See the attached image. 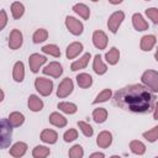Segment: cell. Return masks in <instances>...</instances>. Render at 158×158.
<instances>
[{
	"label": "cell",
	"instance_id": "20",
	"mask_svg": "<svg viewBox=\"0 0 158 158\" xmlns=\"http://www.w3.org/2000/svg\"><path fill=\"white\" fill-rule=\"evenodd\" d=\"M90 58H91V54H90L89 52L85 53V54H83V57H80L78 60H75V62L72 63V65H70V70L77 72V70H79V69H84V68L88 65Z\"/></svg>",
	"mask_w": 158,
	"mask_h": 158
},
{
	"label": "cell",
	"instance_id": "38",
	"mask_svg": "<svg viewBox=\"0 0 158 158\" xmlns=\"http://www.w3.org/2000/svg\"><path fill=\"white\" fill-rule=\"evenodd\" d=\"M63 138H64L65 142H73L74 139L78 138V131H77L75 128H69L68 131L64 132Z\"/></svg>",
	"mask_w": 158,
	"mask_h": 158
},
{
	"label": "cell",
	"instance_id": "24",
	"mask_svg": "<svg viewBox=\"0 0 158 158\" xmlns=\"http://www.w3.org/2000/svg\"><path fill=\"white\" fill-rule=\"evenodd\" d=\"M77 83L81 89H88L93 85V78L88 73H80L77 75Z\"/></svg>",
	"mask_w": 158,
	"mask_h": 158
},
{
	"label": "cell",
	"instance_id": "40",
	"mask_svg": "<svg viewBox=\"0 0 158 158\" xmlns=\"http://www.w3.org/2000/svg\"><path fill=\"white\" fill-rule=\"evenodd\" d=\"M6 22H7V15H6V11L4 9L0 10V30H4V27L6 26Z\"/></svg>",
	"mask_w": 158,
	"mask_h": 158
},
{
	"label": "cell",
	"instance_id": "14",
	"mask_svg": "<svg viewBox=\"0 0 158 158\" xmlns=\"http://www.w3.org/2000/svg\"><path fill=\"white\" fill-rule=\"evenodd\" d=\"M132 25L136 31H146L148 30V22L143 19V16L139 12L133 14L132 16Z\"/></svg>",
	"mask_w": 158,
	"mask_h": 158
},
{
	"label": "cell",
	"instance_id": "43",
	"mask_svg": "<svg viewBox=\"0 0 158 158\" xmlns=\"http://www.w3.org/2000/svg\"><path fill=\"white\" fill-rule=\"evenodd\" d=\"M154 58H156V60L158 62V47H157V49H156V53H154Z\"/></svg>",
	"mask_w": 158,
	"mask_h": 158
},
{
	"label": "cell",
	"instance_id": "8",
	"mask_svg": "<svg viewBox=\"0 0 158 158\" xmlns=\"http://www.w3.org/2000/svg\"><path fill=\"white\" fill-rule=\"evenodd\" d=\"M47 62V57L40 54V53H33L28 58V64H30V69L32 73H37L40 70V68Z\"/></svg>",
	"mask_w": 158,
	"mask_h": 158
},
{
	"label": "cell",
	"instance_id": "1",
	"mask_svg": "<svg viewBox=\"0 0 158 158\" xmlns=\"http://www.w3.org/2000/svg\"><path fill=\"white\" fill-rule=\"evenodd\" d=\"M114 101L125 111L149 114L154 110L156 95L142 84H131L118 89L114 95Z\"/></svg>",
	"mask_w": 158,
	"mask_h": 158
},
{
	"label": "cell",
	"instance_id": "21",
	"mask_svg": "<svg viewBox=\"0 0 158 158\" xmlns=\"http://www.w3.org/2000/svg\"><path fill=\"white\" fill-rule=\"evenodd\" d=\"M93 69L94 72L98 74V75H104L106 72H107V67L105 65V63L102 62V58L100 54H96L94 57V60H93Z\"/></svg>",
	"mask_w": 158,
	"mask_h": 158
},
{
	"label": "cell",
	"instance_id": "28",
	"mask_svg": "<svg viewBox=\"0 0 158 158\" xmlns=\"http://www.w3.org/2000/svg\"><path fill=\"white\" fill-rule=\"evenodd\" d=\"M93 118L96 123H102L107 118V110L105 107H98L93 111Z\"/></svg>",
	"mask_w": 158,
	"mask_h": 158
},
{
	"label": "cell",
	"instance_id": "32",
	"mask_svg": "<svg viewBox=\"0 0 158 158\" xmlns=\"http://www.w3.org/2000/svg\"><path fill=\"white\" fill-rule=\"evenodd\" d=\"M47 38H48V31L46 28H38V30H36L35 33H33V36H32L33 43H42Z\"/></svg>",
	"mask_w": 158,
	"mask_h": 158
},
{
	"label": "cell",
	"instance_id": "45",
	"mask_svg": "<svg viewBox=\"0 0 158 158\" xmlns=\"http://www.w3.org/2000/svg\"><path fill=\"white\" fill-rule=\"evenodd\" d=\"M156 158H158V157H156Z\"/></svg>",
	"mask_w": 158,
	"mask_h": 158
},
{
	"label": "cell",
	"instance_id": "39",
	"mask_svg": "<svg viewBox=\"0 0 158 158\" xmlns=\"http://www.w3.org/2000/svg\"><path fill=\"white\" fill-rule=\"evenodd\" d=\"M146 15L149 20H152L154 23H158V9L157 7H148L146 10Z\"/></svg>",
	"mask_w": 158,
	"mask_h": 158
},
{
	"label": "cell",
	"instance_id": "12",
	"mask_svg": "<svg viewBox=\"0 0 158 158\" xmlns=\"http://www.w3.org/2000/svg\"><path fill=\"white\" fill-rule=\"evenodd\" d=\"M83 49H84L83 43H80V42H73V43H70L67 47L65 56H67L68 59H74L77 56H79L83 52Z\"/></svg>",
	"mask_w": 158,
	"mask_h": 158
},
{
	"label": "cell",
	"instance_id": "3",
	"mask_svg": "<svg viewBox=\"0 0 158 158\" xmlns=\"http://www.w3.org/2000/svg\"><path fill=\"white\" fill-rule=\"evenodd\" d=\"M11 136H12V126L9 123L7 118L1 120V128H0V141H1V147L7 148L11 142Z\"/></svg>",
	"mask_w": 158,
	"mask_h": 158
},
{
	"label": "cell",
	"instance_id": "23",
	"mask_svg": "<svg viewBox=\"0 0 158 158\" xmlns=\"http://www.w3.org/2000/svg\"><path fill=\"white\" fill-rule=\"evenodd\" d=\"M7 121H9V123H10L12 127H20V126H22L23 122H25V116H23V114L19 112V111H14V112H11V114L9 115Z\"/></svg>",
	"mask_w": 158,
	"mask_h": 158
},
{
	"label": "cell",
	"instance_id": "41",
	"mask_svg": "<svg viewBox=\"0 0 158 158\" xmlns=\"http://www.w3.org/2000/svg\"><path fill=\"white\" fill-rule=\"evenodd\" d=\"M89 158H105V154L102 152H94L89 156Z\"/></svg>",
	"mask_w": 158,
	"mask_h": 158
},
{
	"label": "cell",
	"instance_id": "34",
	"mask_svg": "<svg viewBox=\"0 0 158 158\" xmlns=\"http://www.w3.org/2000/svg\"><path fill=\"white\" fill-rule=\"evenodd\" d=\"M111 95H112V91H111V89H104L102 91H100V93L96 95V98H95V100L93 101V104L105 102V101H107V100L111 98Z\"/></svg>",
	"mask_w": 158,
	"mask_h": 158
},
{
	"label": "cell",
	"instance_id": "17",
	"mask_svg": "<svg viewBox=\"0 0 158 158\" xmlns=\"http://www.w3.org/2000/svg\"><path fill=\"white\" fill-rule=\"evenodd\" d=\"M12 78L16 83H22L25 78V65L22 62H16L12 68Z\"/></svg>",
	"mask_w": 158,
	"mask_h": 158
},
{
	"label": "cell",
	"instance_id": "16",
	"mask_svg": "<svg viewBox=\"0 0 158 158\" xmlns=\"http://www.w3.org/2000/svg\"><path fill=\"white\" fill-rule=\"evenodd\" d=\"M41 137V141L44 142V143H48V144H54L58 139V135L54 130H51V128H46L41 132L40 135Z\"/></svg>",
	"mask_w": 158,
	"mask_h": 158
},
{
	"label": "cell",
	"instance_id": "37",
	"mask_svg": "<svg viewBox=\"0 0 158 158\" xmlns=\"http://www.w3.org/2000/svg\"><path fill=\"white\" fill-rule=\"evenodd\" d=\"M78 126L81 130V132L84 133V136H86V137H91L93 136L94 128L88 122H85V121H78Z\"/></svg>",
	"mask_w": 158,
	"mask_h": 158
},
{
	"label": "cell",
	"instance_id": "27",
	"mask_svg": "<svg viewBox=\"0 0 158 158\" xmlns=\"http://www.w3.org/2000/svg\"><path fill=\"white\" fill-rule=\"evenodd\" d=\"M23 12H25V6H23L22 2L15 1V2L11 4V14H12V17L15 20L21 19L22 15H23Z\"/></svg>",
	"mask_w": 158,
	"mask_h": 158
},
{
	"label": "cell",
	"instance_id": "33",
	"mask_svg": "<svg viewBox=\"0 0 158 158\" xmlns=\"http://www.w3.org/2000/svg\"><path fill=\"white\" fill-rule=\"evenodd\" d=\"M42 52L46 53V54H49L52 57H56V58L60 57V49L56 44H46V46H43L42 47Z\"/></svg>",
	"mask_w": 158,
	"mask_h": 158
},
{
	"label": "cell",
	"instance_id": "26",
	"mask_svg": "<svg viewBox=\"0 0 158 158\" xmlns=\"http://www.w3.org/2000/svg\"><path fill=\"white\" fill-rule=\"evenodd\" d=\"M105 59L109 64L111 65H115L118 63V59H120V51L116 48V47H112L106 54H105Z\"/></svg>",
	"mask_w": 158,
	"mask_h": 158
},
{
	"label": "cell",
	"instance_id": "18",
	"mask_svg": "<svg viewBox=\"0 0 158 158\" xmlns=\"http://www.w3.org/2000/svg\"><path fill=\"white\" fill-rule=\"evenodd\" d=\"M26 152H27V144L21 141L14 143L12 147L10 148V154L15 158H21L22 156H25Z\"/></svg>",
	"mask_w": 158,
	"mask_h": 158
},
{
	"label": "cell",
	"instance_id": "15",
	"mask_svg": "<svg viewBox=\"0 0 158 158\" xmlns=\"http://www.w3.org/2000/svg\"><path fill=\"white\" fill-rule=\"evenodd\" d=\"M156 42H157V38L154 35H146L141 38V43H139V47L142 51L144 52H149L154 46H156Z\"/></svg>",
	"mask_w": 158,
	"mask_h": 158
},
{
	"label": "cell",
	"instance_id": "29",
	"mask_svg": "<svg viewBox=\"0 0 158 158\" xmlns=\"http://www.w3.org/2000/svg\"><path fill=\"white\" fill-rule=\"evenodd\" d=\"M130 149H131L132 153H135V154H137V156H142V154H144V152H146V146H144V143H142L141 141L133 139V141L130 142Z\"/></svg>",
	"mask_w": 158,
	"mask_h": 158
},
{
	"label": "cell",
	"instance_id": "22",
	"mask_svg": "<svg viewBox=\"0 0 158 158\" xmlns=\"http://www.w3.org/2000/svg\"><path fill=\"white\" fill-rule=\"evenodd\" d=\"M27 105H28V109L33 112H38L43 109V101L37 95H30L27 100Z\"/></svg>",
	"mask_w": 158,
	"mask_h": 158
},
{
	"label": "cell",
	"instance_id": "10",
	"mask_svg": "<svg viewBox=\"0 0 158 158\" xmlns=\"http://www.w3.org/2000/svg\"><path fill=\"white\" fill-rule=\"evenodd\" d=\"M42 73L46 75H51L53 78H59L63 74V68L58 62H51L42 69Z\"/></svg>",
	"mask_w": 158,
	"mask_h": 158
},
{
	"label": "cell",
	"instance_id": "19",
	"mask_svg": "<svg viewBox=\"0 0 158 158\" xmlns=\"http://www.w3.org/2000/svg\"><path fill=\"white\" fill-rule=\"evenodd\" d=\"M48 120H49V123H51V125H53V126H56V127H59V128L65 127L67 123H68L67 118H65L63 115H60L59 112H52V114L49 115Z\"/></svg>",
	"mask_w": 158,
	"mask_h": 158
},
{
	"label": "cell",
	"instance_id": "7",
	"mask_svg": "<svg viewBox=\"0 0 158 158\" xmlns=\"http://www.w3.org/2000/svg\"><path fill=\"white\" fill-rule=\"evenodd\" d=\"M65 26H67L68 31L74 36H79L84 31L83 23L79 20H77L75 17H73V16H67L65 17Z\"/></svg>",
	"mask_w": 158,
	"mask_h": 158
},
{
	"label": "cell",
	"instance_id": "44",
	"mask_svg": "<svg viewBox=\"0 0 158 158\" xmlns=\"http://www.w3.org/2000/svg\"><path fill=\"white\" fill-rule=\"evenodd\" d=\"M110 158H121V157H120V156H111Z\"/></svg>",
	"mask_w": 158,
	"mask_h": 158
},
{
	"label": "cell",
	"instance_id": "35",
	"mask_svg": "<svg viewBox=\"0 0 158 158\" xmlns=\"http://www.w3.org/2000/svg\"><path fill=\"white\" fill-rule=\"evenodd\" d=\"M143 138H146L148 142H151V143H153V142H156L157 139H158V126H154L153 128H151L149 131H146V132H143Z\"/></svg>",
	"mask_w": 158,
	"mask_h": 158
},
{
	"label": "cell",
	"instance_id": "5",
	"mask_svg": "<svg viewBox=\"0 0 158 158\" xmlns=\"http://www.w3.org/2000/svg\"><path fill=\"white\" fill-rule=\"evenodd\" d=\"M123 20H125V14H123V11L118 10V11L112 12V14L110 15L109 20H107V28L110 30V32L116 33Z\"/></svg>",
	"mask_w": 158,
	"mask_h": 158
},
{
	"label": "cell",
	"instance_id": "42",
	"mask_svg": "<svg viewBox=\"0 0 158 158\" xmlns=\"http://www.w3.org/2000/svg\"><path fill=\"white\" fill-rule=\"evenodd\" d=\"M153 118L154 120H158V101L156 102L154 105V110H153Z\"/></svg>",
	"mask_w": 158,
	"mask_h": 158
},
{
	"label": "cell",
	"instance_id": "13",
	"mask_svg": "<svg viewBox=\"0 0 158 158\" xmlns=\"http://www.w3.org/2000/svg\"><path fill=\"white\" fill-rule=\"evenodd\" d=\"M111 143H112V135H111V132H109V131H101L98 135L96 144L100 148H107L109 146H111Z\"/></svg>",
	"mask_w": 158,
	"mask_h": 158
},
{
	"label": "cell",
	"instance_id": "4",
	"mask_svg": "<svg viewBox=\"0 0 158 158\" xmlns=\"http://www.w3.org/2000/svg\"><path fill=\"white\" fill-rule=\"evenodd\" d=\"M35 88L42 96H48L53 90V81L47 78H36Z\"/></svg>",
	"mask_w": 158,
	"mask_h": 158
},
{
	"label": "cell",
	"instance_id": "11",
	"mask_svg": "<svg viewBox=\"0 0 158 158\" xmlns=\"http://www.w3.org/2000/svg\"><path fill=\"white\" fill-rule=\"evenodd\" d=\"M93 43L98 49H105L107 46V36L104 31L96 30L93 33Z\"/></svg>",
	"mask_w": 158,
	"mask_h": 158
},
{
	"label": "cell",
	"instance_id": "25",
	"mask_svg": "<svg viewBox=\"0 0 158 158\" xmlns=\"http://www.w3.org/2000/svg\"><path fill=\"white\" fill-rule=\"evenodd\" d=\"M73 11L77 12V14H78L80 17H83L84 20H88V19L90 17V9H89L85 4H83V2L75 4V5L73 6Z\"/></svg>",
	"mask_w": 158,
	"mask_h": 158
},
{
	"label": "cell",
	"instance_id": "30",
	"mask_svg": "<svg viewBox=\"0 0 158 158\" xmlns=\"http://www.w3.org/2000/svg\"><path fill=\"white\" fill-rule=\"evenodd\" d=\"M58 109H59L60 111H63L64 114L72 115V114H75V112H77V110H78V106H77L74 102L63 101V102H59V104H58Z\"/></svg>",
	"mask_w": 158,
	"mask_h": 158
},
{
	"label": "cell",
	"instance_id": "6",
	"mask_svg": "<svg viewBox=\"0 0 158 158\" xmlns=\"http://www.w3.org/2000/svg\"><path fill=\"white\" fill-rule=\"evenodd\" d=\"M73 89H74V84H73V80L70 78H64L59 85H58V89H57V96L60 98V99H64L67 96H69L72 93H73Z\"/></svg>",
	"mask_w": 158,
	"mask_h": 158
},
{
	"label": "cell",
	"instance_id": "31",
	"mask_svg": "<svg viewBox=\"0 0 158 158\" xmlns=\"http://www.w3.org/2000/svg\"><path fill=\"white\" fill-rule=\"evenodd\" d=\"M51 151L46 146H36L32 149V157L33 158H47L49 156Z\"/></svg>",
	"mask_w": 158,
	"mask_h": 158
},
{
	"label": "cell",
	"instance_id": "9",
	"mask_svg": "<svg viewBox=\"0 0 158 158\" xmlns=\"http://www.w3.org/2000/svg\"><path fill=\"white\" fill-rule=\"evenodd\" d=\"M22 42H23V37H22L21 31L17 30V28H14L10 32V36H9V47H10V49L20 48L22 46Z\"/></svg>",
	"mask_w": 158,
	"mask_h": 158
},
{
	"label": "cell",
	"instance_id": "2",
	"mask_svg": "<svg viewBox=\"0 0 158 158\" xmlns=\"http://www.w3.org/2000/svg\"><path fill=\"white\" fill-rule=\"evenodd\" d=\"M141 80L144 84V86L148 88L152 93H158V72L157 70L148 69L143 72Z\"/></svg>",
	"mask_w": 158,
	"mask_h": 158
},
{
	"label": "cell",
	"instance_id": "36",
	"mask_svg": "<svg viewBox=\"0 0 158 158\" xmlns=\"http://www.w3.org/2000/svg\"><path fill=\"white\" fill-rule=\"evenodd\" d=\"M69 158H83L84 156V149L80 144H74L70 149H69Z\"/></svg>",
	"mask_w": 158,
	"mask_h": 158
}]
</instances>
